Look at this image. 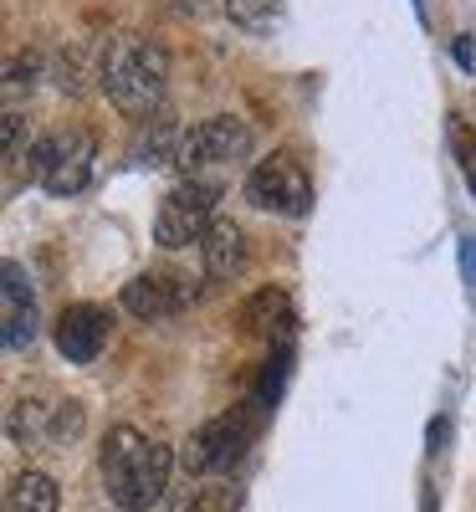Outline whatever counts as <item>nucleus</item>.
I'll return each instance as SVG.
<instances>
[{"mask_svg": "<svg viewBox=\"0 0 476 512\" xmlns=\"http://www.w3.org/2000/svg\"><path fill=\"white\" fill-rule=\"evenodd\" d=\"M98 472H103V492H108L113 507L149 512L169 487L175 451L164 441H149L139 425H113L103 436V451H98Z\"/></svg>", "mask_w": 476, "mask_h": 512, "instance_id": "f257e3e1", "label": "nucleus"}, {"mask_svg": "<svg viewBox=\"0 0 476 512\" xmlns=\"http://www.w3.org/2000/svg\"><path fill=\"white\" fill-rule=\"evenodd\" d=\"M98 88L113 108L149 118L169 93V52L149 36L113 31L103 41V57H98Z\"/></svg>", "mask_w": 476, "mask_h": 512, "instance_id": "f03ea898", "label": "nucleus"}, {"mask_svg": "<svg viewBox=\"0 0 476 512\" xmlns=\"http://www.w3.org/2000/svg\"><path fill=\"white\" fill-rule=\"evenodd\" d=\"M93 159H98V144H93L88 128H52V134H36L26 144V175L47 195L67 200L77 190H88Z\"/></svg>", "mask_w": 476, "mask_h": 512, "instance_id": "7ed1b4c3", "label": "nucleus"}, {"mask_svg": "<svg viewBox=\"0 0 476 512\" xmlns=\"http://www.w3.org/2000/svg\"><path fill=\"white\" fill-rule=\"evenodd\" d=\"M262 405H236V410H226V415H215V420H205L200 431L185 441V451H180V461H185V472L190 477H221V472H231V466L246 456V446L256 441V431H262Z\"/></svg>", "mask_w": 476, "mask_h": 512, "instance_id": "20e7f679", "label": "nucleus"}, {"mask_svg": "<svg viewBox=\"0 0 476 512\" xmlns=\"http://www.w3.org/2000/svg\"><path fill=\"white\" fill-rule=\"evenodd\" d=\"M215 200H221V185L215 180H180L175 190H169L159 200V216H154V241L164 251H185L195 241L210 236L215 226Z\"/></svg>", "mask_w": 476, "mask_h": 512, "instance_id": "39448f33", "label": "nucleus"}, {"mask_svg": "<svg viewBox=\"0 0 476 512\" xmlns=\"http://www.w3.org/2000/svg\"><path fill=\"white\" fill-rule=\"evenodd\" d=\"M251 123L236 118V113H215V118H200L195 128H185L180 139V175L185 180H200V169H215V164H231V159H246L251 154Z\"/></svg>", "mask_w": 476, "mask_h": 512, "instance_id": "423d86ee", "label": "nucleus"}, {"mask_svg": "<svg viewBox=\"0 0 476 512\" xmlns=\"http://www.w3.org/2000/svg\"><path fill=\"white\" fill-rule=\"evenodd\" d=\"M246 200L267 216H308L313 205V185H308V169H302L292 154H267L251 164L246 175Z\"/></svg>", "mask_w": 476, "mask_h": 512, "instance_id": "0eeeda50", "label": "nucleus"}, {"mask_svg": "<svg viewBox=\"0 0 476 512\" xmlns=\"http://www.w3.org/2000/svg\"><path fill=\"white\" fill-rule=\"evenodd\" d=\"M195 292L200 282L190 272H175V267H154V272H139L134 282H123L118 292V303L123 313H134L144 323H164V318H175L195 303Z\"/></svg>", "mask_w": 476, "mask_h": 512, "instance_id": "6e6552de", "label": "nucleus"}, {"mask_svg": "<svg viewBox=\"0 0 476 512\" xmlns=\"http://www.w3.org/2000/svg\"><path fill=\"white\" fill-rule=\"evenodd\" d=\"M52 338H57V354L67 364H98L108 338H113V313L98 308V303H72L52 323Z\"/></svg>", "mask_w": 476, "mask_h": 512, "instance_id": "1a4fd4ad", "label": "nucleus"}, {"mask_svg": "<svg viewBox=\"0 0 476 512\" xmlns=\"http://www.w3.org/2000/svg\"><path fill=\"white\" fill-rule=\"evenodd\" d=\"M36 292H31V277L21 262H6V272H0V344H6L11 354L31 349L36 344Z\"/></svg>", "mask_w": 476, "mask_h": 512, "instance_id": "9d476101", "label": "nucleus"}, {"mask_svg": "<svg viewBox=\"0 0 476 512\" xmlns=\"http://www.w3.org/2000/svg\"><path fill=\"white\" fill-rule=\"evenodd\" d=\"M241 328L251 338H267V344H292V328H297V308L282 287H256L246 303H241Z\"/></svg>", "mask_w": 476, "mask_h": 512, "instance_id": "9b49d317", "label": "nucleus"}, {"mask_svg": "<svg viewBox=\"0 0 476 512\" xmlns=\"http://www.w3.org/2000/svg\"><path fill=\"white\" fill-rule=\"evenodd\" d=\"M200 256H205V272L210 277H221V282L241 277L246 272V231L236 221H215L210 236L200 241Z\"/></svg>", "mask_w": 476, "mask_h": 512, "instance_id": "f8f14e48", "label": "nucleus"}, {"mask_svg": "<svg viewBox=\"0 0 476 512\" xmlns=\"http://www.w3.org/2000/svg\"><path fill=\"white\" fill-rule=\"evenodd\" d=\"M57 425H62V405L21 400V405L11 410V441H16L21 451H41V446L62 441V436H57Z\"/></svg>", "mask_w": 476, "mask_h": 512, "instance_id": "ddd939ff", "label": "nucleus"}, {"mask_svg": "<svg viewBox=\"0 0 476 512\" xmlns=\"http://www.w3.org/2000/svg\"><path fill=\"white\" fill-rule=\"evenodd\" d=\"M6 512H62V487H57V477H47V472H21V477H11V487H6Z\"/></svg>", "mask_w": 476, "mask_h": 512, "instance_id": "4468645a", "label": "nucleus"}, {"mask_svg": "<svg viewBox=\"0 0 476 512\" xmlns=\"http://www.w3.org/2000/svg\"><path fill=\"white\" fill-rule=\"evenodd\" d=\"M287 379H292V344H277L272 354H267V364H262V379H256V405L262 410H272L277 400H282V390H287Z\"/></svg>", "mask_w": 476, "mask_h": 512, "instance_id": "2eb2a0df", "label": "nucleus"}, {"mask_svg": "<svg viewBox=\"0 0 476 512\" xmlns=\"http://www.w3.org/2000/svg\"><path fill=\"white\" fill-rule=\"evenodd\" d=\"M226 16L241 31H272V21L282 16V0H226Z\"/></svg>", "mask_w": 476, "mask_h": 512, "instance_id": "dca6fc26", "label": "nucleus"}, {"mask_svg": "<svg viewBox=\"0 0 476 512\" xmlns=\"http://www.w3.org/2000/svg\"><path fill=\"white\" fill-rule=\"evenodd\" d=\"M236 507H241L236 487H226V482H210V487H200V492L190 497V507H185V512H236Z\"/></svg>", "mask_w": 476, "mask_h": 512, "instance_id": "f3484780", "label": "nucleus"}, {"mask_svg": "<svg viewBox=\"0 0 476 512\" xmlns=\"http://www.w3.org/2000/svg\"><path fill=\"white\" fill-rule=\"evenodd\" d=\"M451 57H456L466 72H476V41H471V36H456V41H451Z\"/></svg>", "mask_w": 476, "mask_h": 512, "instance_id": "a211bd4d", "label": "nucleus"}, {"mask_svg": "<svg viewBox=\"0 0 476 512\" xmlns=\"http://www.w3.org/2000/svg\"><path fill=\"white\" fill-rule=\"evenodd\" d=\"M461 262H466V277L476 282V236H466V251H461Z\"/></svg>", "mask_w": 476, "mask_h": 512, "instance_id": "6ab92c4d", "label": "nucleus"}]
</instances>
